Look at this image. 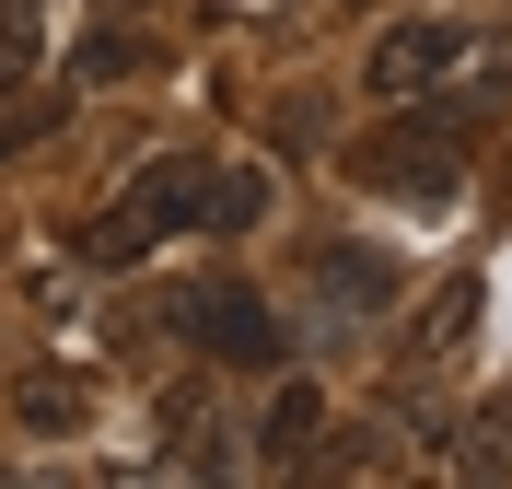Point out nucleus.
I'll return each instance as SVG.
<instances>
[{
  "mask_svg": "<svg viewBox=\"0 0 512 489\" xmlns=\"http://www.w3.org/2000/svg\"><path fill=\"white\" fill-rule=\"evenodd\" d=\"M454 140H466V105H431V117H396L384 140H361V187H396V198H443L454 187Z\"/></svg>",
  "mask_w": 512,
  "mask_h": 489,
  "instance_id": "obj_1",
  "label": "nucleus"
},
{
  "mask_svg": "<svg viewBox=\"0 0 512 489\" xmlns=\"http://www.w3.org/2000/svg\"><path fill=\"white\" fill-rule=\"evenodd\" d=\"M175 326H187L210 361H233V373H256V361H280V315L245 292V280H210V292L175 303Z\"/></svg>",
  "mask_w": 512,
  "mask_h": 489,
  "instance_id": "obj_2",
  "label": "nucleus"
},
{
  "mask_svg": "<svg viewBox=\"0 0 512 489\" xmlns=\"http://www.w3.org/2000/svg\"><path fill=\"white\" fill-rule=\"evenodd\" d=\"M466 47V24H443V12H408V24H384L373 35V59H361V82H373L384 105H419L431 94V70Z\"/></svg>",
  "mask_w": 512,
  "mask_h": 489,
  "instance_id": "obj_3",
  "label": "nucleus"
},
{
  "mask_svg": "<svg viewBox=\"0 0 512 489\" xmlns=\"http://www.w3.org/2000/svg\"><path fill=\"white\" fill-rule=\"evenodd\" d=\"M256 210H268V175H256V163H222V175L187 187V222H210V233H245Z\"/></svg>",
  "mask_w": 512,
  "mask_h": 489,
  "instance_id": "obj_4",
  "label": "nucleus"
},
{
  "mask_svg": "<svg viewBox=\"0 0 512 489\" xmlns=\"http://www.w3.org/2000/svg\"><path fill=\"white\" fill-rule=\"evenodd\" d=\"M326 303H338V315H384V303H396V268L361 257V245H326Z\"/></svg>",
  "mask_w": 512,
  "mask_h": 489,
  "instance_id": "obj_5",
  "label": "nucleus"
},
{
  "mask_svg": "<svg viewBox=\"0 0 512 489\" xmlns=\"http://www.w3.org/2000/svg\"><path fill=\"white\" fill-rule=\"evenodd\" d=\"M466 326H478V280H443V292H431V315L408 326V361H443Z\"/></svg>",
  "mask_w": 512,
  "mask_h": 489,
  "instance_id": "obj_6",
  "label": "nucleus"
},
{
  "mask_svg": "<svg viewBox=\"0 0 512 489\" xmlns=\"http://www.w3.org/2000/svg\"><path fill=\"white\" fill-rule=\"evenodd\" d=\"M315 431H326V396L315 385H291V396H268V420H256V443H268V455H303V443H315Z\"/></svg>",
  "mask_w": 512,
  "mask_h": 489,
  "instance_id": "obj_7",
  "label": "nucleus"
},
{
  "mask_svg": "<svg viewBox=\"0 0 512 489\" xmlns=\"http://www.w3.org/2000/svg\"><path fill=\"white\" fill-rule=\"evenodd\" d=\"M140 70V35L128 24H94V47H82V82H128Z\"/></svg>",
  "mask_w": 512,
  "mask_h": 489,
  "instance_id": "obj_8",
  "label": "nucleus"
},
{
  "mask_svg": "<svg viewBox=\"0 0 512 489\" xmlns=\"http://www.w3.org/2000/svg\"><path fill=\"white\" fill-rule=\"evenodd\" d=\"M12 408H24L35 431H70V420H82V396H70V385H24V396H12Z\"/></svg>",
  "mask_w": 512,
  "mask_h": 489,
  "instance_id": "obj_9",
  "label": "nucleus"
},
{
  "mask_svg": "<svg viewBox=\"0 0 512 489\" xmlns=\"http://www.w3.org/2000/svg\"><path fill=\"white\" fill-rule=\"evenodd\" d=\"M24 12H35V0H0V24H24Z\"/></svg>",
  "mask_w": 512,
  "mask_h": 489,
  "instance_id": "obj_10",
  "label": "nucleus"
},
{
  "mask_svg": "<svg viewBox=\"0 0 512 489\" xmlns=\"http://www.w3.org/2000/svg\"><path fill=\"white\" fill-rule=\"evenodd\" d=\"M105 12H140V0H105Z\"/></svg>",
  "mask_w": 512,
  "mask_h": 489,
  "instance_id": "obj_11",
  "label": "nucleus"
}]
</instances>
